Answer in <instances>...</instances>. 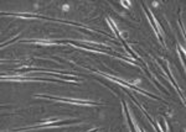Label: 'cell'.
<instances>
[{
  "mask_svg": "<svg viewBox=\"0 0 186 132\" xmlns=\"http://www.w3.org/2000/svg\"><path fill=\"white\" fill-rule=\"evenodd\" d=\"M44 99H54L56 101H62V103H68V104H75V105H83V106H93V104L88 100H82V99H66V98H50V96H39Z\"/></svg>",
  "mask_w": 186,
  "mask_h": 132,
  "instance_id": "cell-1",
  "label": "cell"
},
{
  "mask_svg": "<svg viewBox=\"0 0 186 132\" xmlns=\"http://www.w3.org/2000/svg\"><path fill=\"white\" fill-rule=\"evenodd\" d=\"M29 43H34V45H42V46H51L55 45L52 41L50 40H34V41H27Z\"/></svg>",
  "mask_w": 186,
  "mask_h": 132,
  "instance_id": "cell-2",
  "label": "cell"
},
{
  "mask_svg": "<svg viewBox=\"0 0 186 132\" xmlns=\"http://www.w3.org/2000/svg\"><path fill=\"white\" fill-rule=\"evenodd\" d=\"M122 4L124 5V6H127V8L130 6V1H122Z\"/></svg>",
  "mask_w": 186,
  "mask_h": 132,
  "instance_id": "cell-3",
  "label": "cell"
},
{
  "mask_svg": "<svg viewBox=\"0 0 186 132\" xmlns=\"http://www.w3.org/2000/svg\"><path fill=\"white\" fill-rule=\"evenodd\" d=\"M68 9H70L68 5H63V10H68Z\"/></svg>",
  "mask_w": 186,
  "mask_h": 132,
  "instance_id": "cell-4",
  "label": "cell"
}]
</instances>
